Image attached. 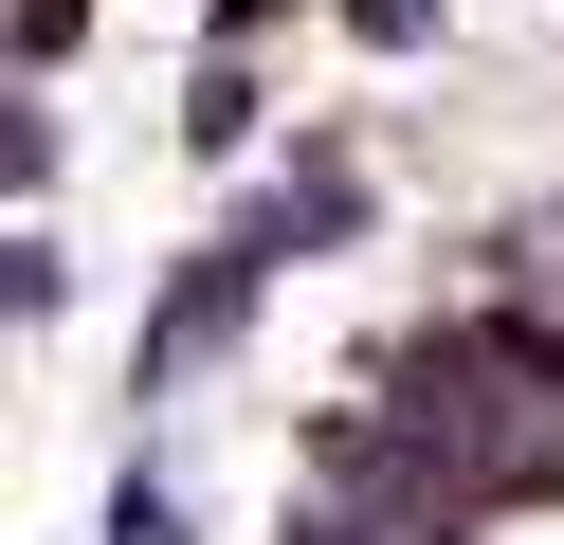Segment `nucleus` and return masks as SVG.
Returning a JSON list of instances; mask_svg holds the SVG:
<instances>
[{"label":"nucleus","mask_w":564,"mask_h":545,"mask_svg":"<svg viewBox=\"0 0 564 545\" xmlns=\"http://www.w3.org/2000/svg\"><path fill=\"white\" fill-rule=\"evenodd\" d=\"M256 291H273V237H256V218H219V237H200L183 273H164V309H147V400H183L200 363H219L237 327H256Z\"/></svg>","instance_id":"obj_1"},{"label":"nucleus","mask_w":564,"mask_h":545,"mask_svg":"<svg viewBox=\"0 0 564 545\" xmlns=\"http://www.w3.org/2000/svg\"><path fill=\"white\" fill-rule=\"evenodd\" d=\"M183 145H200V164H237V145H256V73H237V55L183 73Z\"/></svg>","instance_id":"obj_2"},{"label":"nucleus","mask_w":564,"mask_h":545,"mask_svg":"<svg viewBox=\"0 0 564 545\" xmlns=\"http://www.w3.org/2000/svg\"><path fill=\"white\" fill-rule=\"evenodd\" d=\"M55 291H74V254L37 218H0V327H55Z\"/></svg>","instance_id":"obj_3"},{"label":"nucleus","mask_w":564,"mask_h":545,"mask_svg":"<svg viewBox=\"0 0 564 545\" xmlns=\"http://www.w3.org/2000/svg\"><path fill=\"white\" fill-rule=\"evenodd\" d=\"M110 545H200V509H183V472H164V455H128V491H110Z\"/></svg>","instance_id":"obj_4"},{"label":"nucleus","mask_w":564,"mask_h":545,"mask_svg":"<svg viewBox=\"0 0 564 545\" xmlns=\"http://www.w3.org/2000/svg\"><path fill=\"white\" fill-rule=\"evenodd\" d=\"M0 200H55V109L0 91Z\"/></svg>","instance_id":"obj_5"},{"label":"nucleus","mask_w":564,"mask_h":545,"mask_svg":"<svg viewBox=\"0 0 564 545\" xmlns=\"http://www.w3.org/2000/svg\"><path fill=\"white\" fill-rule=\"evenodd\" d=\"M346 36H365V55H437V0H328Z\"/></svg>","instance_id":"obj_6"}]
</instances>
